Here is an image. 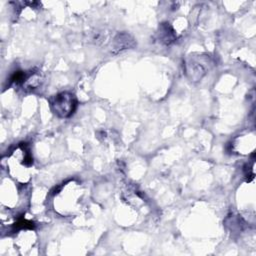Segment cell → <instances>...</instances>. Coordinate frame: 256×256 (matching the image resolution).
<instances>
[{"label": "cell", "mask_w": 256, "mask_h": 256, "mask_svg": "<svg viewBox=\"0 0 256 256\" xmlns=\"http://www.w3.org/2000/svg\"><path fill=\"white\" fill-rule=\"evenodd\" d=\"M51 109L53 112L61 117V118H67L73 114V112L76 109L77 101L71 93L68 92H62L57 95H55L50 100Z\"/></svg>", "instance_id": "obj_1"}]
</instances>
